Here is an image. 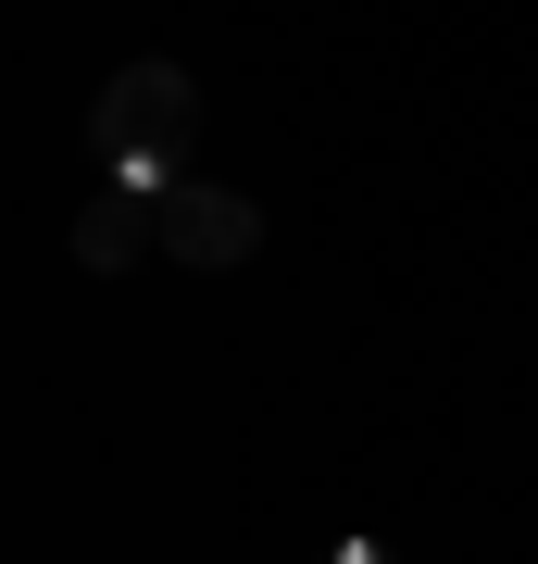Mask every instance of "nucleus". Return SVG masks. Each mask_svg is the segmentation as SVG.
I'll list each match as a JSON object with an SVG mask.
<instances>
[{"label":"nucleus","instance_id":"f257e3e1","mask_svg":"<svg viewBox=\"0 0 538 564\" xmlns=\"http://www.w3.org/2000/svg\"><path fill=\"white\" fill-rule=\"evenodd\" d=\"M200 139V88H188V63H125L113 88H100V151H113V176L125 188H176V163Z\"/></svg>","mask_w":538,"mask_h":564},{"label":"nucleus","instance_id":"20e7f679","mask_svg":"<svg viewBox=\"0 0 538 564\" xmlns=\"http://www.w3.org/2000/svg\"><path fill=\"white\" fill-rule=\"evenodd\" d=\"M339 564H388V552H339Z\"/></svg>","mask_w":538,"mask_h":564},{"label":"nucleus","instance_id":"f03ea898","mask_svg":"<svg viewBox=\"0 0 538 564\" xmlns=\"http://www.w3.org/2000/svg\"><path fill=\"white\" fill-rule=\"evenodd\" d=\"M263 251V202H239V188H163V263H200V276H226V263Z\"/></svg>","mask_w":538,"mask_h":564},{"label":"nucleus","instance_id":"7ed1b4c3","mask_svg":"<svg viewBox=\"0 0 538 564\" xmlns=\"http://www.w3.org/2000/svg\"><path fill=\"white\" fill-rule=\"evenodd\" d=\"M139 251H163V188H100L76 214V263L88 276H125Z\"/></svg>","mask_w":538,"mask_h":564}]
</instances>
